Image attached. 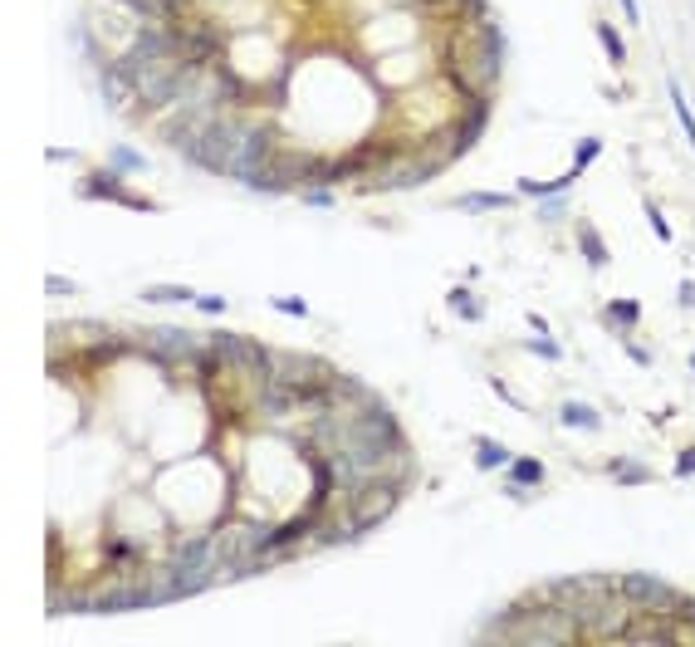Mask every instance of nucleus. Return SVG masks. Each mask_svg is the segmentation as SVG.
<instances>
[{"label": "nucleus", "instance_id": "obj_23", "mask_svg": "<svg viewBox=\"0 0 695 647\" xmlns=\"http://www.w3.org/2000/svg\"><path fill=\"white\" fill-rule=\"evenodd\" d=\"M612 476H617V481H632V486H637V481H651V471H646V466H622V471L612 466Z\"/></svg>", "mask_w": 695, "mask_h": 647}, {"label": "nucleus", "instance_id": "obj_5", "mask_svg": "<svg viewBox=\"0 0 695 647\" xmlns=\"http://www.w3.org/2000/svg\"><path fill=\"white\" fill-rule=\"evenodd\" d=\"M89 202H127V207H147V202H137V197H127L123 187H118V177L113 172H94V177H84V187H79Z\"/></svg>", "mask_w": 695, "mask_h": 647}, {"label": "nucleus", "instance_id": "obj_6", "mask_svg": "<svg viewBox=\"0 0 695 647\" xmlns=\"http://www.w3.org/2000/svg\"><path fill=\"white\" fill-rule=\"evenodd\" d=\"M177 54H182L187 64H201V59H211V54H215V35H206V30L177 35Z\"/></svg>", "mask_w": 695, "mask_h": 647}, {"label": "nucleus", "instance_id": "obj_17", "mask_svg": "<svg viewBox=\"0 0 695 647\" xmlns=\"http://www.w3.org/2000/svg\"><path fill=\"white\" fill-rule=\"evenodd\" d=\"M446 300H451V309H456V314H465V319H480V304H475V295H470V290H451Z\"/></svg>", "mask_w": 695, "mask_h": 647}, {"label": "nucleus", "instance_id": "obj_10", "mask_svg": "<svg viewBox=\"0 0 695 647\" xmlns=\"http://www.w3.org/2000/svg\"><path fill=\"white\" fill-rule=\"evenodd\" d=\"M509 481H514V486H539V481H544V461H534V456L509 461Z\"/></svg>", "mask_w": 695, "mask_h": 647}, {"label": "nucleus", "instance_id": "obj_8", "mask_svg": "<svg viewBox=\"0 0 695 647\" xmlns=\"http://www.w3.org/2000/svg\"><path fill=\"white\" fill-rule=\"evenodd\" d=\"M147 348H172V353H192L196 338L187 328H147Z\"/></svg>", "mask_w": 695, "mask_h": 647}, {"label": "nucleus", "instance_id": "obj_12", "mask_svg": "<svg viewBox=\"0 0 695 647\" xmlns=\"http://www.w3.org/2000/svg\"><path fill=\"white\" fill-rule=\"evenodd\" d=\"M147 300H152V304H192L196 295H192L187 285H152V290H147Z\"/></svg>", "mask_w": 695, "mask_h": 647}, {"label": "nucleus", "instance_id": "obj_4", "mask_svg": "<svg viewBox=\"0 0 695 647\" xmlns=\"http://www.w3.org/2000/svg\"><path fill=\"white\" fill-rule=\"evenodd\" d=\"M617 589H622V598L627 603H637V608H676V589H666L661 579H651V574H627V579H617Z\"/></svg>", "mask_w": 695, "mask_h": 647}, {"label": "nucleus", "instance_id": "obj_20", "mask_svg": "<svg viewBox=\"0 0 695 647\" xmlns=\"http://www.w3.org/2000/svg\"><path fill=\"white\" fill-rule=\"evenodd\" d=\"M646 221H651V230H656V240H671V226H666V216L656 211V202H646Z\"/></svg>", "mask_w": 695, "mask_h": 647}, {"label": "nucleus", "instance_id": "obj_28", "mask_svg": "<svg viewBox=\"0 0 695 647\" xmlns=\"http://www.w3.org/2000/svg\"><path fill=\"white\" fill-rule=\"evenodd\" d=\"M681 304H695V285H681Z\"/></svg>", "mask_w": 695, "mask_h": 647}, {"label": "nucleus", "instance_id": "obj_16", "mask_svg": "<svg viewBox=\"0 0 695 647\" xmlns=\"http://www.w3.org/2000/svg\"><path fill=\"white\" fill-rule=\"evenodd\" d=\"M461 207H465V211H495V207H509V197H499V192H475V197H461Z\"/></svg>", "mask_w": 695, "mask_h": 647}, {"label": "nucleus", "instance_id": "obj_30", "mask_svg": "<svg viewBox=\"0 0 695 647\" xmlns=\"http://www.w3.org/2000/svg\"><path fill=\"white\" fill-rule=\"evenodd\" d=\"M691 368H695V358H691Z\"/></svg>", "mask_w": 695, "mask_h": 647}, {"label": "nucleus", "instance_id": "obj_3", "mask_svg": "<svg viewBox=\"0 0 695 647\" xmlns=\"http://www.w3.org/2000/svg\"><path fill=\"white\" fill-rule=\"evenodd\" d=\"M270 147H275V137H270V123H250L245 128V142H240V157H235V172L230 177H240V182H255L275 157H270Z\"/></svg>", "mask_w": 695, "mask_h": 647}, {"label": "nucleus", "instance_id": "obj_25", "mask_svg": "<svg viewBox=\"0 0 695 647\" xmlns=\"http://www.w3.org/2000/svg\"><path fill=\"white\" fill-rule=\"evenodd\" d=\"M303 202H308V207H333V192H328V187H308Z\"/></svg>", "mask_w": 695, "mask_h": 647}, {"label": "nucleus", "instance_id": "obj_2", "mask_svg": "<svg viewBox=\"0 0 695 647\" xmlns=\"http://www.w3.org/2000/svg\"><path fill=\"white\" fill-rule=\"evenodd\" d=\"M182 69H187V59H182V54H167V59L147 64V69L132 79V94H137L147 108H172L177 84H182Z\"/></svg>", "mask_w": 695, "mask_h": 647}, {"label": "nucleus", "instance_id": "obj_29", "mask_svg": "<svg viewBox=\"0 0 695 647\" xmlns=\"http://www.w3.org/2000/svg\"><path fill=\"white\" fill-rule=\"evenodd\" d=\"M622 10H627V20L637 25V0H622Z\"/></svg>", "mask_w": 695, "mask_h": 647}, {"label": "nucleus", "instance_id": "obj_21", "mask_svg": "<svg viewBox=\"0 0 695 647\" xmlns=\"http://www.w3.org/2000/svg\"><path fill=\"white\" fill-rule=\"evenodd\" d=\"M275 309H284V314H294V319H303V314H308V304H303V300H294V295H280V300H275Z\"/></svg>", "mask_w": 695, "mask_h": 647}, {"label": "nucleus", "instance_id": "obj_22", "mask_svg": "<svg viewBox=\"0 0 695 647\" xmlns=\"http://www.w3.org/2000/svg\"><path fill=\"white\" fill-rule=\"evenodd\" d=\"M529 348H534V353H539V358H563V353H558V343H553V338H549V333H539V338H534V343H529Z\"/></svg>", "mask_w": 695, "mask_h": 647}, {"label": "nucleus", "instance_id": "obj_13", "mask_svg": "<svg viewBox=\"0 0 695 647\" xmlns=\"http://www.w3.org/2000/svg\"><path fill=\"white\" fill-rule=\"evenodd\" d=\"M578 245H583V255H588V265H593V270L607 265V250H602V240H597L593 226H583V230H578Z\"/></svg>", "mask_w": 695, "mask_h": 647}, {"label": "nucleus", "instance_id": "obj_19", "mask_svg": "<svg viewBox=\"0 0 695 647\" xmlns=\"http://www.w3.org/2000/svg\"><path fill=\"white\" fill-rule=\"evenodd\" d=\"M137 167H142V157L132 147H113V172H137Z\"/></svg>", "mask_w": 695, "mask_h": 647}, {"label": "nucleus", "instance_id": "obj_9", "mask_svg": "<svg viewBox=\"0 0 695 647\" xmlns=\"http://www.w3.org/2000/svg\"><path fill=\"white\" fill-rule=\"evenodd\" d=\"M509 461H514V456H509V446L485 441V436L475 441V466H480V471H495V466H509Z\"/></svg>", "mask_w": 695, "mask_h": 647}, {"label": "nucleus", "instance_id": "obj_14", "mask_svg": "<svg viewBox=\"0 0 695 647\" xmlns=\"http://www.w3.org/2000/svg\"><path fill=\"white\" fill-rule=\"evenodd\" d=\"M671 108H676V118H681V128H686V137H691V147H695V113L686 104V94H681V84H671Z\"/></svg>", "mask_w": 695, "mask_h": 647}, {"label": "nucleus", "instance_id": "obj_1", "mask_svg": "<svg viewBox=\"0 0 695 647\" xmlns=\"http://www.w3.org/2000/svg\"><path fill=\"white\" fill-rule=\"evenodd\" d=\"M245 128H250V123L215 113V123H206V128H201V137H192V142H187V147H177V152H182L187 162L206 167V172H235V157H240Z\"/></svg>", "mask_w": 695, "mask_h": 647}, {"label": "nucleus", "instance_id": "obj_27", "mask_svg": "<svg viewBox=\"0 0 695 647\" xmlns=\"http://www.w3.org/2000/svg\"><path fill=\"white\" fill-rule=\"evenodd\" d=\"M676 476H695V451H681V461H676Z\"/></svg>", "mask_w": 695, "mask_h": 647}, {"label": "nucleus", "instance_id": "obj_11", "mask_svg": "<svg viewBox=\"0 0 695 647\" xmlns=\"http://www.w3.org/2000/svg\"><path fill=\"white\" fill-rule=\"evenodd\" d=\"M637 314H641L637 300H612V304H607V324H612V328H632Z\"/></svg>", "mask_w": 695, "mask_h": 647}, {"label": "nucleus", "instance_id": "obj_24", "mask_svg": "<svg viewBox=\"0 0 695 647\" xmlns=\"http://www.w3.org/2000/svg\"><path fill=\"white\" fill-rule=\"evenodd\" d=\"M132 554H137V549H132L127 539H113V544H108V559H113V564H127Z\"/></svg>", "mask_w": 695, "mask_h": 647}, {"label": "nucleus", "instance_id": "obj_26", "mask_svg": "<svg viewBox=\"0 0 695 647\" xmlns=\"http://www.w3.org/2000/svg\"><path fill=\"white\" fill-rule=\"evenodd\" d=\"M196 304H201V309H211V314H220V309H225V300H220V295H196Z\"/></svg>", "mask_w": 695, "mask_h": 647}, {"label": "nucleus", "instance_id": "obj_7", "mask_svg": "<svg viewBox=\"0 0 695 647\" xmlns=\"http://www.w3.org/2000/svg\"><path fill=\"white\" fill-rule=\"evenodd\" d=\"M558 422L563 427H583V431H602V412L588 407V402H563L558 407Z\"/></svg>", "mask_w": 695, "mask_h": 647}, {"label": "nucleus", "instance_id": "obj_18", "mask_svg": "<svg viewBox=\"0 0 695 647\" xmlns=\"http://www.w3.org/2000/svg\"><path fill=\"white\" fill-rule=\"evenodd\" d=\"M597 147H602V137H583V147H578V157H573V172H568V177H578V172H583V167L593 162Z\"/></svg>", "mask_w": 695, "mask_h": 647}, {"label": "nucleus", "instance_id": "obj_15", "mask_svg": "<svg viewBox=\"0 0 695 647\" xmlns=\"http://www.w3.org/2000/svg\"><path fill=\"white\" fill-rule=\"evenodd\" d=\"M597 39H602V49H607V59H612V64H622V59H627V44H622V35H617L612 25H597Z\"/></svg>", "mask_w": 695, "mask_h": 647}]
</instances>
